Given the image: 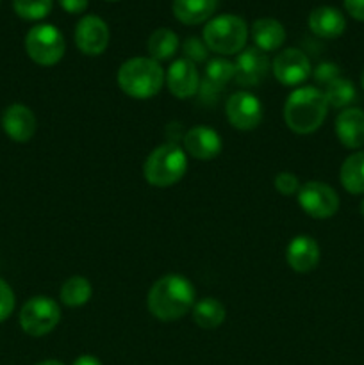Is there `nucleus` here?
I'll use <instances>...</instances> for the list:
<instances>
[{"mask_svg": "<svg viewBox=\"0 0 364 365\" xmlns=\"http://www.w3.org/2000/svg\"><path fill=\"white\" fill-rule=\"evenodd\" d=\"M195 287L182 274H166L150 287L146 305L159 321L170 323L184 317L195 307Z\"/></svg>", "mask_w": 364, "mask_h": 365, "instance_id": "f257e3e1", "label": "nucleus"}, {"mask_svg": "<svg viewBox=\"0 0 364 365\" xmlns=\"http://www.w3.org/2000/svg\"><path fill=\"white\" fill-rule=\"evenodd\" d=\"M328 103L321 89L313 86L296 88L284 103V121L295 134L316 132L327 118Z\"/></svg>", "mask_w": 364, "mask_h": 365, "instance_id": "f03ea898", "label": "nucleus"}, {"mask_svg": "<svg viewBox=\"0 0 364 365\" xmlns=\"http://www.w3.org/2000/svg\"><path fill=\"white\" fill-rule=\"evenodd\" d=\"M116 78L125 95L136 100H148L161 91L166 73L152 57H132L121 64Z\"/></svg>", "mask_w": 364, "mask_h": 365, "instance_id": "7ed1b4c3", "label": "nucleus"}, {"mask_svg": "<svg viewBox=\"0 0 364 365\" xmlns=\"http://www.w3.org/2000/svg\"><path fill=\"white\" fill-rule=\"evenodd\" d=\"M188 170V153L177 143H164L148 153L143 166L145 180L153 187L175 185Z\"/></svg>", "mask_w": 364, "mask_h": 365, "instance_id": "20e7f679", "label": "nucleus"}, {"mask_svg": "<svg viewBox=\"0 0 364 365\" xmlns=\"http://www.w3.org/2000/svg\"><path fill=\"white\" fill-rule=\"evenodd\" d=\"M203 43L211 52L220 56H234L239 53L248 39V27L245 20L236 14H221L213 18L203 27Z\"/></svg>", "mask_w": 364, "mask_h": 365, "instance_id": "39448f33", "label": "nucleus"}, {"mask_svg": "<svg viewBox=\"0 0 364 365\" xmlns=\"http://www.w3.org/2000/svg\"><path fill=\"white\" fill-rule=\"evenodd\" d=\"M25 50L39 66H54L63 59L66 43L59 29L50 24H39L25 36Z\"/></svg>", "mask_w": 364, "mask_h": 365, "instance_id": "423d86ee", "label": "nucleus"}, {"mask_svg": "<svg viewBox=\"0 0 364 365\" xmlns=\"http://www.w3.org/2000/svg\"><path fill=\"white\" fill-rule=\"evenodd\" d=\"M61 321V309L49 296H34L20 310V327L31 337L50 334Z\"/></svg>", "mask_w": 364, "mask_h": 365, "instance_id": "0eeeda50", "label": "nucleus"}, {"mask_svg": "<svg viewBox=\"0 0 364 365\" xmlns=\"http://www.w3.org/2000/svg\"><path fill=\"white\" fill-rule=\"evenodd\" d=\"M298 203L307 216L314 220H328L339 210V196L325 182H307L298 191Z\"/></svg>", "mask_w": 364, "mask_h": 365, "instance_id": "6e6552de", "label": "nucleus"}, {"mask_svg": "<svg viewBox=\"0 0 364 365\" xmlns=\"http://www.w3.org/2000/svg\"><path fill=\"white\" fill-rule=\"evenodd\" d=\"M225 114L228 123L243 132L253 130L261 125L264 116L263 103L250 91H238L231 95L225 103Z\"/></svg>", "mask_w": 364, "mask_h": 365, "instance_id": "1a4fd4ad", "label": "nucleus"}, {"mask_svg": "<svg viewBox=\"0 0 364 365\" xmlns=\"http://www.w3.org/2000/svg\"><path fill=\"white\" fill-rule=\"evenodd\" d=\"M271 70H273L275 78L288 88L303 84L313 73L309 57L298 48H285L277 53L271 63Z\"/></svg>", "mask_w": 364, "mask_h": 365, "instance_id": "9d476101", "label": "nucleus"}, {"mask_svg": "<svg viewBox=\"0 0 364 365\" xmlns=\"http://www.w3.org/2000/svg\"><path fill=\"white\" fill-rule=\"evenodd\" d=\"M109 27L106 21L95 14H88L79 20L75 27V45L84 56H100L109 46Z\"/></svg>", "mask_w": 364, "mask_h": 365, "instance_id": "9b49d317", "label": "nucleus"}, {"mask_svg": "<svg viewBox=\"0 0 364 365\" xmlns=\"http://www.w3.org/2000/svg\"><path fill=\"white\" fill-rule=\"evenodd\" d=\"M236 84L241 88H256L266 78L270 70V59L263 50L250 46L243 48L234 61Z\"/></svg>", "mask_w": 364, "mask_h": 365, "instance_id": "f8f14e48", "label": "nucleus"}, {"mask_svg": "<svg viewBox=\"0 0 364 365\" xmlns=\"http://www.w3.org/2000/svg\"><path fill=\"white\" fill-rule=\"evenodd\" d=\"M164 84L168 86V91L178 100L191 98L200 89V77L196 64L188 61L186 57L173 61L166 71Z\"/></svg>", "mask_w": 364, "mask_h": 365, "instance_id": "ddd939ff", "label": "nucleus"}, {"mask_svg": "<svg viewBox=\"0 0 364 365\" xmlns=\"http://www.w3.org/2000/svg\"><path fill=\"white\" fill-rule=\"evenodd\" d=\"M182 143H184V152L198 160L216 159L223 148L220 134L207 125H196L189 128Z\"/></svg>", "mask_w": 364, "mask_h": 365, "instance_id": "4468645a", "label": "nucleus"}, {"mask_svg": "<svg viewBox=\"0 0 364 365\" xmlns=\"http://www.w3.org/2000/svg\"><path fill=\"white\" fill-rule=\"evenodd\" d=\"M2 128L14 143H27L34 138L38 121L27 106L13 103L2 114Z\"/></svg>", "mask_w": 364, "mask_h": 365, "instance_id": "2eb2a0df", "label": "nucleus"}, {"mask_svg": "<svg viewBox=\"0 0 364 365\" xmlns=\"http://www.w3.org/2000/svg\"><path fill=\"white\" fill-rule=\"evenodd\" d=\"M285 260L296 273H310L320 264V246L309 235H296L288 245Z\"/></svg>", "mask_w": 364, "mask_h": 365, "instance_id": "dca6fc26", "label": "nucleus"}, {"mask_svg": "<svg viewBox=\"0 0 364 365\" xmlns=\"http://www.w3.org/2000/svg\"><path fill=\"white\" fill-rule=\"evenodd\" d=\"M335 135L339 143L348 150H359L364 146V110L348 107L335 118Z\"/></svg>", "mask_w": 364, "mask_h": 365, "instance_id": "f3484780", "label": "nucleus"}, {"mask_svg": "<svg viewBox=\"0 0 364 365\" xmlns=\"http://www.w3.org/2000/svg\"><path fill=\"white\" fill-rule=\"evenodd\" d=\"M307 24L318 38L323 39L339 38L346 29V20L341 11L330 6H321L310 11Z\"/></svg>", "mask_w": 364, "mask_h": 365, "instance_id": "a211bd4d", "label": "nucleus"}, {"mask_svg": "<svg viewBox=\"0 0 364 365\" xmlns=\"http://www.w3.org/2000/svg\"><path fill=\"white\" fill-rule=\"evenodd\" d=\"M252 39L256 48L266 52L278 50L285 41V29L275 18H259L252 25Z\"/></svg>", "mask_w": 364, "mask_h": 365, "instance_id": "6ab92c4d", "label": "nucleus"}, {"mask_svg": "<svg viewBox=\"0 0 364 365\" xmlns=\"http://www.w3.org/2000/svg\"><path fill=\"white\" fill-rule=\"evenodd\" d=\"M234 75H236V68L234 63L225 57H216V59H211L207 61V66H206V78H203V98L207 95L211 96H216L218 93L223 91L227 88V84L231 81H234Z\"/></svg>", "mask_w": 364, "mask_h": 365, "instance_id": "aec40b11", "label": "nucleus"}, {"mask_svg": "<svg viewBox=\"0 0 364 365\" xmlns=\"http://www.w3.org/2000/svg\"><path fill=\"white\" fill-rule=\"evenodd\" d=\"M218 9V0H173V14L181 24L198 25Z\"/></svg>", "mask_w": 364, "mask_h": 365, "instance_id": "412c9836", "label": "nucleus"}, {"mask_svg": "<svg viewBox=\"0 0 364 365\" xmlns=\"http://www.w3.org/2000/svg\"><path fill=\"white\" fill-rule=\"evenodd\" d=\"M339 180L350 195H364V150L346 157L339 170Z\"/></svg>", "mask_w": 364, "mask_h": 365, "instance_id": "4be33fe9", "label": "nucleus"}, {"mask_svg": "<svg viewBox=\"0 0 364 365\" xmlns=\"http://www.w3.org/2000/svg\"><path fill=\"white\" fill-rule=\"evenodd\" d=\"M193 319L203 330H214L221 327V323L227 317L225 305L216 298H202L193 307Z\"/></svg>", "mask_w": 364, "mask_h": 365, "instance_id": "5701e85b", "label": "nucleus"}, {"mask_svg": "<svg viewBox=\"0 0 364 365\" xmlns=\"http://www.w3.org/2000/svg\"><path fill=\"white\" fill-rule=\"evenodd\" d=\"M178 45H181L178 36L173 31H170V29L161 27L150 34L148 53L153 61L163 63V61H170L177 53Z\"/></svg>", "mask_w": 364, "mask_h": 365, "instance_id": "b1692460", "label": "nucleus"}, {"mask_svg": "<svg viewBox=\"0 0 364 365\" xmlns=\"http://www.w3.org/2000/svg\"><path fill=\"white\" fill-rule=\"evenodd\" d=\"M93 287L88 278L84 277H71L61 287V302L66 307L77 309V307L86 305L91 299Z\"/></svg>", "mask_w": 364, "mask_h": 365, "instance_id": "393cba45", "label": "nucleus"}, {"mask_svg": "<svg viewBox=\"0 0 364 365\" xmlns=\"http://www.w3.org/2000/svg\"><path fill=\"white\" fill-rule=\"evenodd\" d=\"M325 100L330 107L334 109H343L346 107L348 109L350 103L355 100L357 91H355V86L352 84V81L348 78H335L334 82H330L328 86H325Z\"/></svg>", "mask_w": 364, "mask_h": 365, "instance_id": "a878e982", "label": "nucleus"}, {"mask_svg": "<svg viewBox=\"0 0 364 365\" xmlns=\"http://www.w3.org/2000/svg\"><path fill=\"white\" fill-rule=\"evenodd\" d=\"M13 7L20 18L36 21L49 16L52 11V0H13Z\"/></svg>", "mask_w": 364, "mask_h": 365, "instance_id": "bb28decb", "label": "nucleus"}, {"mask_svg": "<svg viewBox=\"0 0 364 365\" xmlns=\"http://www.w3.org/2000/svg\"><path fill=\"white\" fill-rule=\"evenodd\" d=\"M182 50L186 53V59L191 61V63H203V61H207V53H209V48L203 43V39L195 38V36L186 39Z\"/></svg>", "mask_w": 364, "mask_h": 365, "instance_id": "cd10ccee", "label": "nucleus"}, {"mask_svg": "<svg viewBox=\"0 0 364 365\" xmlns=\"http://www.w3.org/2000/svg\"><path fill=\"white\" fill-rule=\"evenodd\" d=\"M273 184L275 189L284 196L296 195V192L300 191V187H302L298 177H296L295 173H289V171H280V173H277Z\"/></svg>", "mask_w": 364, "mask_h": 365, "instance_id": "c85d7f7f", "label": "nucleus"}, {"mask_svg": "<svg viewBox=\"0 0 364 365\" xmlns=\"http://www.w3.org/2000/svg\"><path fill=\"white\" fill-rule=\"evenodd\" d=\"M14 310V292L13 289L7 285V282H4L0 278V323L6 321L7 317L13 314Z\"/></svg>", "mask_w": 364, "mask_h": 365, "instance_id": "c756f323", "label": "nucleus"}, {"mask_svg": "<svg viewBox=\"0 0 364 365\" xmlns=\"http://www.w3.org/2000/svg\"><path fill=\"white\" fill-rule=\"evenodd\" d=\"M314 81L321 86H328L330 82H334L335 78H339V66L334 63H321L320 66L314 70Z\"/></svg>", "mask_w": 364, "mask_h": 365, "instance_id": "7c9ffc66", "label": "nucleus"}, {"mask_svg": "<svg viewBox=\"0 0 364 365\" xmlns=\"http://www.w3.org/2000/svg\"><path fill=\"white\" fill-rule=\"evenodd\" d=\"M345 9L352 18L364 21V0H345Z\"/></svg>", "mask_w": 364, "mask_h": 365, "instance_id": "2f4dec72", "label": "nucleus"}, {"mask_svg": "<svg viewBox=\"0 0 364 365\" xmlns=\"http://www.w3.org/2000/svg\"><path fill=\"white\" fill-rule=\"evenodd\" d=\"M89 0H59V6L63 7V11L70 14H79L84 13L86 7H88Z\"/></svg>", "mask_w": 364, "mask_h": 365, "instance_id": "473e14b6", "label": "nucleus"}, {"mask_svg": "<svg viewBox=\"0 0 364 365\" xmlns=\"http://www.w3.org/2000/svg\"><path fill=\"white\" fill-rule=\"evenodd\" d=\"M71 365H102V362L91 355H82V356H79V359L75 360Z\"/></svg>", "mask_w": 364, "mask_h": 365, "instance_id": "72a5a7b5", "label": "nucleus"}, {"mask_svg": "<svg viewBox=\"0 0 364 365\" xmlns=\"http://www.w3.org/2000/svg\"><path fill=\"white\" fill-rule=\"evenodd\" d=\"M36 365H64V364L59 362V360H43V362H39Z\"/></svg>", "mask_w": 364, "mask_h": 365, "instance_id": "f704fd0d", "label": "nucleus"}, {"mask_svg": "<svg viewBox=\"0 0 364 365\" xmlns=\"http://www.w3.org/2000/svg\"><path fill=\"white\" fill-rule=\"evenodd\" d=\"M360 214H363V217H364V200H363V203H360Z\"/></svg>", "mask_w": 364, "mask_h": 365, "instance_id": "c9c22d12", "label": "nucleus"}, {"mask_svg": "<svg viewBox=\"0 0 364 365\" xmlns=\"http://www.w3.org/2000/svg\"><path fill=\"white\" fill-rule=\"evenodd\" d=\"M360 84H363V89H364V70H363V75H360Z\"/></svg>", "mask_w": 364, "mask_h": 365, "instance_id": "e433bc0d", "label": "nucleus"}, {"mask_svg": "<svg viewBox=\"0 0 364 365\" xmlns=\"http://www.w3.org/2000/svg\"><path fill=\"white\" fill-rule=\"evenodd\" d=\"M107 2H118V0H107Z\"/></svg>", "mask_w": 364, "mask_h": 365, "instance_id": "4c0bfd02", "label": "nucleus"}]
</instances>
